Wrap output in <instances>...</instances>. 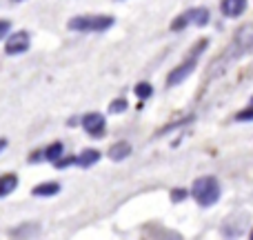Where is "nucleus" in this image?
<instances>
[{
    "label": "nucleus",
    "mask_w": 253,
    "mask_h": 240,
    "mask_svg": "<svg viewBox=\"0 0 253 240\" xmlns=\"http://www.w3.org/2000/svg\"><path fill=\"white\" fill-rule=\"evenodd\" d=\"M191 196L193 200L200 207H213L220 200V185L213 176H202L193 183L191 187Z\"/></svg>",
    "instance_id": "1"
},
{
    "label": "nucleus",
    "mask_w": 253,
    "mask_h": 240,
    "mask_svg": "<svg viewBox=\"0 0 253 240\" xmlns=\"http://www.w3.org/2000/svg\"><path fill=\"white\" fill-rule=\"evenodd\" d=\"M125 109H126V100H125V98H120V100H114V102L109 105V111H111V114H123Z\"/></svg>",
    "instance_id": "15"
},
{
    "label": "nucleus",
    "mask_w": 253,
    "mask_h": 240,
    "mask_svg": "<svg viewBox=\"0 0 253 240\" xmlns=\"http://www.w3.org/2000/svg\"><path fill=\"white\" fill-rule=\"evenodd\" d=\"M83 129L87 131L91 138H100V136L105 134V129H107L105 116L98 114V111H91V114H87L83 118Z\"/></svg>",
    "instance_id": "6"
},
{
    "label": "nucleus",
    "mask_w": 253,
    "mask_h": 240,
    "mask_svg": "<svg viewBox=\"0 0 253 240\" xmlns=\"http://www.w3.org/2000/svg\"><path fill=\"white\" fill-rule=\"evenodd\" d=\"M251 238H253V232H251Z\"/></svg>",
    "instance_id": "22"
},
{
    "label": "nucleus",
    "mask_w": 253,
    "mask_h": 240,
    "mask_svg": "<svg viewBox=\"0 0 253 240\" xmlns=\"http://www.w3.org/2000/svg\"><path fill=\"white\" fill-rule=\"evenodd\" d=\"M233 47H240V51H251L253 49V27H242L236 34V40H233Z\"/></svg>",
    "instance_id": "9"
},
{
    "label": "nucleus",
    "mask_w": 253,
    "mask_h": 240,
    "mask_svg": "<svg viewBox=\"0 0 253 240\" xmlns=\"http://www.w3.org/2000/svg\"><path fill=\"white\" fill-rule=\"evenodd\" d=\"M9 29H11V22H9V20H0V40L9 34Z\"/></svg>",
    "instance_id": "18"
},
{
    "label": "nucleus",
    "mask_w": 253,
    "mask_h": 240,
    "mask_svg": "<svg viewBox=\"0 0 253 240\" xmlns=\"http://www.w3.org/2000/svg\"><path fill=\"white\" fill-rule=\"evenodd\" d=\"M18 187V176L16 174H4L0 176V198L9 196L13 189Z\"/></svg>",
    "instance_id": "11"
},
{
    "label": "nucleus",
    "mask_w": 253,
    "mask_h": 240,
    "mask_svg": "<svg viewBox=\"0 0 253 240\" xmlns=\"http://www.w3.org/2000/svg\"><path fill=\"white\" fill-rule=\"evenodd\" d=\"M4 147H7V140L0 138V153H2V149H4Z\"/></svg>",
    "instance_id": "20"
},
{
    "label": "nucleus",
    "mask_w": 253,
    "mask_h": 240,
    "mask_svg": "<svg viewBox=\"0 0 253 240\" xmlns=\"http://www.w3.org/2000/svg\"><path fill=\"white\" fill-rule=\"evenodd\" d=\"M205 45H207V40H202V43L196 47V51H193L191 56H189L187 60L182 62V65H178L169 76H167V85H169V87H173V85H180L182 80H187L189 76L193 74V69H196V62H198V56L205 51Z\"/></svg>",
    "instance_id": "3"
},
{
    "label": "nucleus",
    "mask_w": 253,
    "mask_h": 240,
    "mask_svg": "<svg viewBox=\"0 0 253 240\" xmlns=\"http://www.w3.org/2000/svg\"><path fill=\"white\" fill-rule=\"evenodd\" d=\"M29 47H31V36H29V31H16L13 36H9L4 51H7L9 56H18V53H25Z\"/></svg>",
    "instance_id": "5"
},
{
    "label": "nucleus",
    "mask_w": 253,
    "mask_h": 240,
    "mask_svg": "<svg viewBox=\"0 0 253 240\" xmlns=\"http://www.w3.org/2000/svg\"><path fill=\"white\" fill-rule=\"evenodd\" d=\"M236 120H240V122H245V120H253V98H251V105H249V109L240 111V114L236 116Z\"/></svg>",
    "instance_id": "16"
},
{
    "label": "nucleus",
    "mask_w": 253,
    "mask_h": 240,
    "mask_svg": "<svg viewBox=\"0 0 253 240\" xmlns=\"http://www.w3.org/2000/svg\"><path fill=\"white\" fill-rule=\"evenodd\" d=\"M53 165H56L58 169H65V167H69V165H76V158H60V160H56Z\"/></svg>",
    "instance_id": "17"
},
{
    "label": "nucleus",
    "mask_w": 253,
    "mask_h": 240,
    "mask_svg": "<svg viewBox=\"0 0 253 240\" xmlns=\"http://www.w3.org/2000/svg\"><path fill=\"white\" fill-rule=\"evenodd\" d=\"M58 192H60V185H58V183H42V185H38V187L31 189V193H34V196H38V198L56 196Z\"/></svg>",
    "instance_id": "13"
},
{
    "label": "nucleus",
    "mask_w": 253,
    "mask_h": 240,
    "mask_svg": "<svg viewBox=\"0 0 253 240\" xmlns=\"http://www.w3.org/2000/svg\"><path fill=\"white\" fill-rule=\"evenodd\" d=\"M62 156H65V147H62V143H53V144H49L47 149L38 151V156H31L29 160H31V162H38V160L56 162V160H60Z\"/></svg>",
    "instance_id": "7"
},
{
    "label": "nucleus",
    "mask_w": 253,
    "mask_h": 240,
    "mask_svg": "<svg viewBox=\"0 0 253 240\" xmlns=\"http://www.w3.org/2000/svg\"><path fill=\"white\" fill-rule=\"evenodd\" d=\"M98 160H100V151L98 149H84V151H80V156H76V165L83 167V169L93 167Z\"/></svg>",
    "instance_id": "10"
},
{
    "label": "nucleus",
    "mask_w": 253,
    "mask_h": 240,
    "mask_svg": "<svg viewBox=\"0 0 253 240\" xmlns=\"http://www.w3.org/2000/svg\"><path fill=\"white\" fill-rule=\"evenodd\" d=\"M189 22L191 25H198V27H205L207 22H209V11H207L205 7H198V9H189V11H184L180 18H175L173 22H171V29L180 31L182 27H187Z\"/></svg>",
    "instance_id": "4"
},
{
    "label": "nucleus",
    "mask_w": 253,
    "mask_h": 240,
    "mask_svg": "<svg viewBox=\"0 0 253 240\" xmlns=\"http://www.w3.org/2000/svg\"><path fill=\"white\" fill-rule=\"evenodd\" d=\"M151 94H153V87L149 83H138V85H135V96H138L140 100L151 98Z\"/></svg>",
    "instance_id": "14"
},
{
    "label": "nucleus",
    "mask_w": 253,
    "mask_h": 240,
    "mask_svg": "<svg viewBox=\"0 0 253 240\" xmlns=\"http://www.w3.org/2000/svg\"><path fill=\"white\" fill-rule=\"evenodd\" d=\"M13 2H22V0H13Z\"/></svg>",
    "instance_id": "21"
},
{
    "label": "nucleus",
    "mask_w": 253,
    "mask_h": 240,
    "mask_svg": "<svg viewBox=\"0 0 253 240\" xmlns=\"http://www.w3.org/2000/svg\"><path fill=\"white\" fill-rule=\"evenodd\" d=\"M71 31H107L114 27L111 16H76L67 22Z\"/></svg>",
    "instance_id": "2"
},
{
    "label": "nucleus",
    "mask_w": 253,
    "mask_h": 240,
    "mask_svg": "<svg viewBox=\"0 0 253 240\" xmlns=\"http://www.w3.org/2000/svg\"><path fill=\"white\" fill-rule=\"evenodd\" d=\"M184 196H187V192H182V189H180V192H173V193H171V200H182Z\"/></svg>",
    "instance_id": "19"
},
{
    "label": "nucleus",
    "mask_w": 253,
    "mask_h": 240,
    "mask_svg": "<svg viewBox=\"0 0 253 240\" xmlns=\"http://www.w3.org/2000/svg\"><path fill=\"white\" fill-rule=\"evenodd\" d=\"M107 153H109L111 160H125V158L131 153V144L126 143V140H123V143H116Z\"/></svg>",
    "instance_id": "12"
},
{
    "label": "nucleus",
    "mask_w": 253,
    "mask_h": 240,
    "mask_svg": "<svg viewBox=\"0 0 253 240\" xmlns=\"http://www.w3.org/2000/svg\"><path fill=\"white\" fill-rule=\"evenodd\" d=\"M220 9H222V13L227 18H238L245 13L247 0H222V2H220Z\"/></svg>",
    "instance_id": "8"
}]
</instances>
